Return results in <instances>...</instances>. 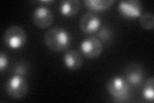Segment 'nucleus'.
Instances as JSON below:
<instances>
[{
    "label": "nucleus",
    "mask_w": 154,
    "mask_h": 103,
    "mask_svg": "<svg viewBox=\"0 0 154 103\" xmlns=\"http://www.w3.org/2000/svg\"><path fill=\"white\" fill-rule=\"evenodd\" d=\"M70 34L66 29L60 27H54L46 32L44 42L51 50L60 52L66 50L71 45Z\"/></svg>",
    "instance_id": "f257e3e1"
},
{
    "label": "nucleus",
    "mask_w": 154,
    "mask_h": 103,
    "mask_svg": "<svg viewBox=\"0 0 154 103\" xmlns=\"http://www.w3.org/2000/svg\"><path fill=\"white\" fill-rule=\"evenodd\" d=\"M107 90L109 94L116 102L127 101L129 85L126 79L122 76H114L112 77L107 82Z\"/></svg>",
    "instance_id": "f03ea898"
},
{
    "label": "nucleus",
    "mask_w": 154,
    "mask_h": 103,
    "mask_svg": "<svg viewBox=\"0 0 154 103\" xmlns=\"http://www.w3.org/2000/svg\"><path fill=\"white\" fill-rule=\"evenodd\" d=\"M26 34L23 29L17 25H12L4 33L3 40L6 45L13 50H18L25 45Z\"/></svg>",
    "instance_id": "7ed1b4c3"
},
{
    "label": "nucleus",
    "mask_w": 154,
    "mask_h": 103,
    "mask_svg": "<svg viewBox=\"0 0 154 103\" xmlns=\"http://www.w3.org/2000/svg\"><path fill=\"white\" fill-rule=\"evenodd\" d=\"M5 89L8 95L12 99H21L28 93V82L23 76L14 75L7 81Z\"/></svg>",
    "instance_id": "20e7f679"
},
{
    "label": "nucleus",
    "mask_w": 154,
    "mask_h": 103,
    "mask_svg": "<svg viewBox=\"0 0 154 103\" xmlns=\"http://www.w3.org/2000/svg\"><path fill=\"white\" fill-rule=\"evenodd\" d=\"M32 21L37 28L45 29L49 28L54 21V14L48 7L39 6L33 13Z\"/></svg>",
    "instance_id": "39448f33"
},
{
    "label": "nucleus",
    "mask_w": 154,
    "mask_h": 103,
    "mask_svg": "<svg viewBox=\"0 0 154 103\" xmlns=\"http://www.w3.org/2000/svg\"><path fill=\"white\" fill-rule=\"evenodd\" d=\"M103 44L98 37H89L80 44V50L88 59H96L103 51Z\"/></svg>",
    "instance_id": "423d86ee"
},
{
    "label": "nucleus",
    "mask_w": 154,
    "mask_h": 103,
    "mask_svg": "<svg viewBox=\"0 0 154 103\" xmlns=\"http://www.w3.org/2000/svg\"><path fill=\"white\" fill-rule=\"evenodd\" d=\"M143 5L139 0L121 1L118 5V11L121 15L127 19L139 18L142 14Z\"/></svg>",
    "instance_id": "0eeeda50"
},
{
    "label": "nucleus",
    "mask_w": 154,
    "mask_h": 103,
    "mask_svg": "<svg viewBox=\"0 0 154 103\" xmlns=\"http://www.w3.org/2000/svg\"><path fill=\"white\" fill-rule=\"evenodd\" d=\"M101 24L102 21L100 18L93 13H85L80 18L79 26L80 30L88 35L98 32Z\"/></svg>",
    "instance_id": "6e6552de"
},
{
    "label": "nucleus",
    "mask_w": 154,
    "mask_h": 103,
    "mask_svg": "<svg viewBox=\"0 0 154 103\" xmlns=\"http://www.w3.org/2000/svg\"><path fill=\"white\" fill-rule=\"evenodd\" d=\"M64 63L67 69L76 70L82 66L83 58L78 51L69 50L66 52L64 56Z\"/></svg>",
    "instance_id": "1a4fd4ad"
},
{
    "label": "nucleus",
    "mask_w": 154,
    "mask_h": 103,
    "mask_svg": "<svg viewBox=\"0 0 154 103\" xmlns=\"http://www.w3.org/2000/svg\"><path fill=\"white\" fill-rule=\"evenodd\" d=\"M125 79L128 85L138 86L144 79V73L142 68L137 65H132L127 67L125 72Z\"/></svg>",
    "instance_id": "9d476101"
},
{
    "label": "nucleus",
    "mask_w": 154,
    "mask_h": 103,
    "mask_svg": "<svg viewBox=\"0 0 154 103\" xmlns=\"http://www.w3.org/2000/svg\"><path fill=\"white\" fill-rule=\"evenodd\" d=\"M81 7L79 0H64L60 4L59 10L62 15L66 17H72L78 13Z\"/></svg>",
    "instance_id": "9b49d317"
},
{
    "label": "nucleus",
    "mask_w": 154,
    "mask_h": 103,
    "mask_svg": "<svg viewBox=\"0 0 154 103\" xmlns=\"http://www.w3.org/2000/svg\"><path fill=\"white\" fill-rule=\"evenodd\" d=\"M114 3L113 0H85V7L93 11H102L107 9Z\"/></svg>",
    "instance_id": "f8f14e48"
},
{
    "label": "nucleus",
    "mask_w": 154,
    "mask_h": 103,
    "mask_svg": "<svg viewBox=\"0 0 154 103\" xmlns=\"http://www.w3.org/2000/svg\"><path fill=\"white\" fill-rule=\"evenodd\" d=\"M142 95L144 99L148 102H153L154 101V79L153 77L150 78L146 81L143 90Z\"/></svg>",
    "instance_id": "ddd939ff"
},
{
    "label": "nucleus",
    "mask_w": 154,
    "mask_h": 103,
    "mask_svg": "<svg viewBox=\"0 0 154 103\" xmlns=\"http://www.w3.org/2000/svg\"><path fill=\"white\" fill-rule=\"evenodd\" d=\"M139 23L145 30H152L154 27V16L152 12H145L139 16Z\"/></svg>",
    "instance_id": "4468645a"
},
{
    "label": "nucleus",
    "mask_w": 154,
    "mask_h": 103,
    "mask_svg": "<svg viewBox=\"0 0 154 103\" xmlns=\"http://www.w3.org/2000/svg\"><path fill=\"white\" fill-rule=\"evenodd\" d=\"M97 36L99 40L103 42H108L111 37V32L107 27H103L98 31Z\"/></svg>",
    "instance_id": "2eb2a0df"
},
{
    "label": "nucleus",
    "mask_w": 154,
    "mask_h": 103,
    "mask_svg": "<svg viewBox=\"0 0 154 103\" xmlns=\"http://www.w3.org/2000/svg\"><path fill=\"white\" fill-rule=\"evenodd\" d=\"M27 67L25 65H23V64H19V65H16L14 70V72L15 73V75L22 76H25L27 73Z\"/></svg>",
    "instance_id": "dca6fc26"
},
{
    "label": "nucleus",
    "mask_w": 154,
    "mask_h": 103,
    "mask_svg": "<svg viewBox=\"0 0 154 103\" xmlns=\"http://www.w3.org/2000/svg\"><path fill=\"white\" fill-rule=\"evenodd\" d=\"M8 64V57L6 54H5L3 52H1L0 53V71L2 72L5 70Z\"/></svg>",
    "instance_id": "f3484780"
},
{
    "label": "nucleus",
    "mask_w": 154,
    "mask_h": 103,
    "mask_svg": "<svg viewBox=\"0 0 154 103\" xmlns=\"http://www.w3.org/2000/svg\"><path fill=\"white\" fill-rule=\"evenodd\" d=\"M54 2V1H51V0H46V1H41V2L43 3H52Z\"/></svg>",
    "instance_id": "a211bd4d"
}]
</instances>
